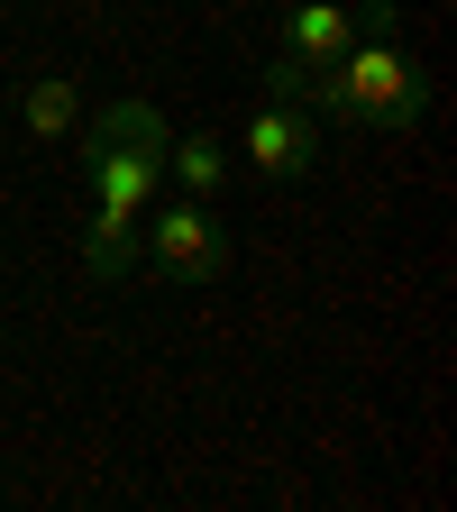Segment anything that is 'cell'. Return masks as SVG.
Listing matches in <instances>:
<instances>
[{
  "instance_id": "1",
  "label": "cell",
  "mask_w": 457,
  "mask_h": 512,
  "mask_svg": "<svg viewBox=\"0 0 457 512\" xmlns=\"http://www.w3.org/2000/svg\"><path fill=\"white\" fill-rule=\"evenodd\" d=\"M83 183H92V211H138L165 192V119L156 101H110L83 128Z\"/></svg>"
},
{
  "instance_id": "2",
  "label": "cell",
  "mask_w": 457,
  "mask_h": 512,
  "mask_svg": "<svg viewBox=\"0 0 457 512\" xmlns=\"http://www.w3.org/2000/svg\"><path fill=\"white\" fill-rule=\"evenodd\" d=\"M138 256H147L165 284H220L229 275V229L192 202V192H174V202L156 192L147 220H138Z\"/></svg>"
},
{
  "instance_id": "3",
  "label": "cell",
  "mask_w": 457,
  "mask_h": 512,
  "mask_svg": "<svg viewBox=\"0 0 457 512\" xmlns=\"http://www.w3.org/2000/svg\"><path fill=\"white\" fill-rule=\"evenodd\" d=\"M238 156H247L256 174L293 183V174H311L320 156H330V119H320V110H302V101L256 92V110H247V128H238Z\"/></svg>"
},
{
  "instance_id": "4",
  "label": "cell",
  "mask_w": 457,
  "mask_h": 512,
  "mask_svg": "<svg viewBox=\"0 0 457 512\" xmlns=\"http://www.w3.org/2000/svg\"><path fill=\"white\" fill-rule=\"evenodd\" d=\"M348 46H357V0H293V10H284V55L339 64Z\"/></svg>"
},
{
  "instance_id": "5",
  "label": "cell",
  "mask_w": 457,
  "mask_h": 512,
  "mask_svg": "<svg viewBox=\"0 0 457 512\" xmlns=\"http://www.w3.org/2000/svg\"><path fill=\"white\" fill-rule=\"evenodd\" d=\"M19 119H28V138H37V147L74 138V128H83V92H74V74H37V83L19 92Z\"/></svg>"
},
{
  "instance_id": "6",
  "label": "cell",
  "mask_w": 457,
  "mask_h": 512,
  "mask_svg": "<svg viewBox=\"0 0 457 512\" xmlns=\"http://www.w3.org/2000/svg\"><path fill=\"white\" fill-rule=\"evenodd\" d=\"M165 183H174V192H192V202H211V192L229 183V147H220V138H202V128H192L183 147L165 138Z\"/></svg>"
}]
</instances>
